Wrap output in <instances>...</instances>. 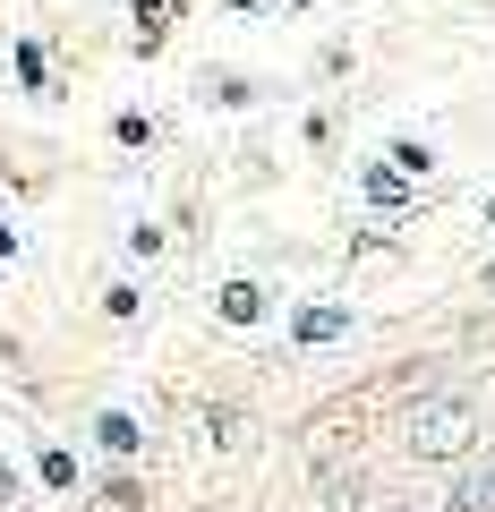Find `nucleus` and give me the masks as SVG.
<instances>
[{"label": "nucleus", "mask_w": 495, "mask_h": 512, "mask_svg": "<svg viewBox=\"0 0 495 512\" xmlns=\"http://www.w3.org/2000/svg\"><path fill=\"white\" fill-rule=\"evenodd\" d=\"M470 444V402H427L419 419H410V453L419 461H444Z\"/></svg>", "instance_id": "nucleus-1"}, {"label": "nucleus", "mask_w": 495, "mask_h": 512, "mask_svg": "<svg viewBox=\"0 0 495 512\" xmlns=\"http://www.w3.org/2000/svg\"><path fill=\"white\" fill-rule=\"evenodd\" d=\"M137 436H146V427H137L129 410H103V419H94V444H103V453H137Z\"/></svg>", "instance_id": "nucleus-2"}, {"label": "nucleus", "mask_w": 495, "mask_h": 512, "mask_svg": "<svg viewBox=\"0 0 495 512\" xmlns=\"http://www.w3.org/2000/svg\"><path fill=\"white\" fill-rule=\"evenodd\" d=\"M342 325H350L342 308H299V316H291V342H333Z\"/></svg>", "instance_id": "nucleus-3"}, {"label": "nucleus", "mask_w": 495, "mask_h": 512, "mask_svg": "<svg viewBox=\"0 0 495 512\" xmlns=\"http://www.w3.org/2000/svg\"><path fill=\"white\" fill-rule=\"evenodd\" d=\"M222 316H231V325H257V316H265V291H257V282H222Z\"/></svg>", "instance_id": "nucleus-4"}, {"label": "nucleus", "mask_w": 495, "mask_h": 512, "mask_svg": "<svg viewBox=\"0 0 495 512\" xmlns=\"http://www.w3.org/2000/svg\"><path fill=\"white\" fill-rule=\"evenodd\" d=\"M367 205H385V214H393V205H410V180L376 163V171H367Z\"/></svg>", "instance_id": "nucleus-5"}, {"label": "nucleus", "mask_w": 495, "mask_h": 512, "mask_svg": "<svg viewBox=\"0 0 495 512\" xmlns=\"http://www.w3.org/2000/svg\"><path fill=\"white\" fill-rule=\"evenodd\" d=\"M427 163H436V154H427V146H419V137H402V146H393V171H402V180H419V171H427Z\"/></svg>", "instance_id": "nucleus-6"}, {"label": "nucleus", "mask_w": 495, "mask_h": 512, "mask_svg": "<svg viewBox=\"0 0 495 512\" xmlns=\"http://www.w3.org/2000/svg\"><path fill=\"white\" fill-rule=\"evenodd\" d=\"M0 495H18V470H9V461H0Z\"/></svg>", "instance_id": "nucleus-7"}, {"label": "nucleus", "mask_w": 495, "mask_h": 512, "mask_svg": "<svg viewBox=\"0 0 495 512\" xmlns=\"http://www.w3.org/2000/svg\"><path fill=\"white\" fill-rule=\"evenodd\" d=\"M487 222H495V197H487Z\"/></svg>", "instance_id": "nucleus-8"}, {"label": "nucleus", "mask_w": 495, "mask_h": 512, "mask_svg": "<svg viewBox=\"0 0 495 512\" xmlns=\"http://www.w3.org/2000/svg\"><path fill=\"white\" fill-rule=\"evenodd\" d=\"M487 495H495V478H487Z\"/></svg>", "instance_id": "nucleus-9"}, {"label": "nucleus", "mask_w": 495, "mask_h": 512, "mask_svg": "<svg viewBox=\"0 0 495 512\" xmlns=\"http://www.w3.org/2000/svg\"><path fill=\"white\" fill-rule=\"evenodd\" d=\"M487 282H495V274H487Z\"/></svg>", "instance_id": "nucleus-10"}]
</instances>
